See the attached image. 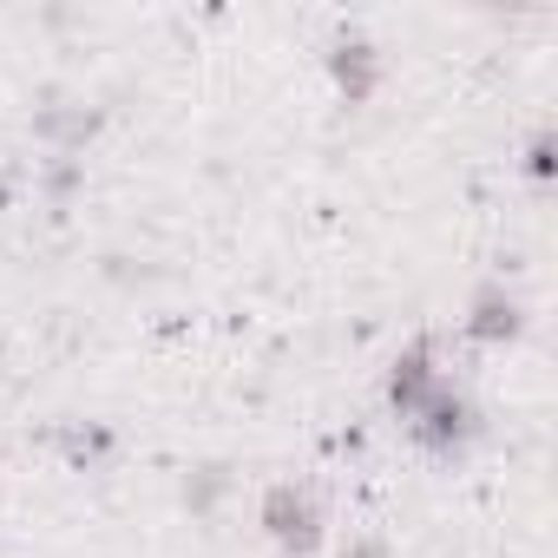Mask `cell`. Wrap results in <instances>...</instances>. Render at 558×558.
Wrapping results in <instances>:
<instances>
[{
    "mask_svg": "<svg viewBox=\"0 0 558 558\" xmlns=\"http://www.w3.org/2000/svg\"><path fill=\"white\" fill-rule=\"evenodd\" d=\"M263 525H269V538L283 545V551H316V538H323V519H316L310 493H296V486H269Z\"/></svg>",
    "mask_w": 558,
    "mask_h": 558,
    "instance_id": "1",
    "label": "cell"
},
{
    "mask_svg": "<svg viewBox=\"0 0 558 558\" xmlns=\"http://www.w3.org/2000/svg\"><path fill=\"white\" fill-rule=\"evenodd\" d=\"M466 336H473V342H512V336H519V303H512L506 290H486V296L473 303Z\"/></svg>",
    "mask_w": 558,
    "mask_h": 558,
    "instance_id": "4",
    "label": "cell"
},
{
    "mask_svg": "<svg viewBox=\"0 0 558 558\" xmlns=\"http://www.w3.org/2000/svg\"><path fill=\"white\" fill-rule=\"evenodd\" d=\"M414 421H421V440H427V447H453V440L473 434V408H466L460 395H447V381L414 408Z\"/></svg>",
    "mask_w": 558,
    "mask_h": 558,
    "instance_id": "2",
    "label": "cell"
},
{
    "mask_svg": "<svg viewBox=\"0 0 558 558\" xmlns=\"http://www.w3.org/2000/svg\"><path fill=\"white\" fill-rule=\"evenodd\" d=\"M336 80H342L349 99H368V93H375V53H368V47H342V53H336Z\"/></svg>",
    "mask_w": 558,
    "mask_h": 558,
    "instance_id": "5",
    "label": "cell"
},
{
    "mask_svg": "<svg viewBox=\"0 0 558 558\" xmlns=\"http://www.w3.org/2000/svg\"><path fill=\"white\" fill-rule=\"evenodd\" d=\"M434 388H440V375H434V355H427V349H408V355L395 362V375H388V395H395L401 414H414Z\"/></svg>",
    "mask_w": 558,
    "mask_h": 558,
    "instance_id": "3",
    "label": "cell"
}]
</instances>
